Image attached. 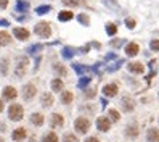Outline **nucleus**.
Returning <instances> with one entry per match:
<instances>
[{
    "label": "nucleus",
    "mask_w": 159,
    "mask_h": 142,
    "mask_svg": "<svg viewBox=\"0 0 159 142\" xmlns=\"http://www.w3.org/2000/svg\"><path fill=\"white\" fill-rule=\"evenodd\" d=\"M85 142H100V140H98L97 137H89V139H87Z\"/></svg>",
    "instance_id": "nucleus-41"
},
{
    "label": "nucleus",
    "mask_w": 159,
    "mask_h": 142,
    "mask_svg": "<svg viewBox=\"0 0 159 142\" xmlns=\"http://www.w3.org/2000/svg\"><path fill=\"white\" fill-rule=\"evenodd\" d=\"M149 47H151L153 52H159V41H151V44H149Z\"/></svg>",
    "instance_id": "nucleus-34"
},
{
    "label": "nucleus",
    "mask_w": 159,
    "mask_h": 142,
    "mask_svg": "<svg viewBox=\"0 0 159 142\" xmlns=\"http://www.w3.org/2000/svg\"><path fill=\"white\" fill-rule=\"evenodd\" d=\"M2 110H3V102L0 100V113H2Z\"/></svg>",
    "instance_id": "nucleus-43"
},
{
    "label": "nucleus",
    "mask_w": 159,
    "mask_h": 142,
    "mask_svg": "<svg viewBox=\"0 0 159 142\" xmlns=\"http://www.w3.org/2000/svg\"><path fill=\"white\" fill-rule=\"evenodd\" d=\"M0 142H3V139H0Z\"/></svg>",
    "instance_id": "nucleus-44"
},
{
    "label": "nucleus",
    "mask_w": 159,
    "mask_h": 142,
    "mask_svg": "<svg viewBox=\"0 0 159 142\" xmlns=\"http://www.w3.org/2000/svg\"><path fill=\"white\" fill-rule=\"evenodd\" d=\"M8 24H10V23H8L7 20H0V26H8Z\"/></svg>",
    "instance_id": "nucleus-42"
},
{
    "label": "nucleus",
    "mask_w": 159,
    "mask_h": 142,
    "mask_svg": "<svg viewBox=\"0 0 159 142\" xmlns=\"http://www.w3.org/2000/svg\"><path fill=\"white\" fill-rule=\"evenodd\" d=\"M61 2L68 7H79V5L84 3V0H61Z\"/></svg>",
    "instance_id": "nucleus-27"
},
{
    "label": "nucleus",
    "mask_w": 159,
    "mask_h": 142,
    "mask_svg": "<svg viewBox=\"0 0 159 142\" xmlns=\"http://www.w3.org/2000/svg\"><path fill=\"white\" fill-rule=\"evenodd\" d=\"M24 115V110L21 105H18V103H13V105L8 108V116H10L11 121H20Z\"/></svg>",
    "instance_id": "nucleus-2"
},
{
    "label": "nucleus",
    "mask_w": 159,
    "mask_h": 142,
    "mask_svg": "<svg viewBox=\"0 0 159 142\" xmlns=\"http://www.w3.org/2000/svg\"><path fill=\"white\" fill-rule=\"evenodd\" d=\"M106 32H108L109 36H114V34L117 32V27H116V24H113V23H108V24H106Z\"/></svg>",
    "instance_id": "nucleus-30"
},
{
    "label": "nucleus",
    "mask_w": 159,
    "mask_h": 142,
    "mask_svg": "<svg viewBox=\"0 0 159 142\" xmlns=\"http://www.w3.org/2000/svg\"><path fill=\"white\" fill-rule=\"evenodd\" d=\"M16 95H18V92H16V89H15V87L7 86V87L3 89V99H5V100H15V99H16Z\"/></svg>",
    "instance_id": "nucleus-8"
},
{
    "label": "nucleus",
    "mask_w": 159,
    "mask_h": 142,
    "mask_svg": "<svg viewBox=\"0 0 159 142\" xmlns=\"http://www.w3.org/2000/svg\"><path fill=\"white\" fill-rule=\"evenodd\" d=\"M31 123L34 126H42L43 125V115H40V113H34V115L31 116Z\"/></svg>",
    "instance_id": "nucleus-16"
},
{
    "label": "nucleus",
    "mask_w": 159,
    "mask_h": 142,
    "mask_svg": "<svg viewBox=\"0 0 159 142\" xmlns=\"http://www.w3.org/2000/svg\"><path fill=\"white\" fill-rule=\"evenodd\" d=\"M29 10V3L24 2V0H18L16 2V12H20V13H24Z\"/></svg>",
    "instance_id": "nucleus-17"
},
{
    "label": "nucleus",
    "mask_w": 159,
    "mask_h": 142,
    "mask_svg": "<svg viewBox=\"0 0 159 142\" xmlns=\"http://www.w3.org/2000/svg\"><path fill=\"white\" fill-rule=\"evenodd\" d=\"M10 42H11V36L5 31H0V45H8Z\"/></svg>",
    "instance_id": "nucleus-18"
},
{
    "label": "nucleus",
    "mask_w": 159,
    "mask_h": 142,
    "mask_svg": "<svg viewBox=\"0 0 159 142\" xmlns=\"http://www.w3.org/2000/svg\"><path fill=\"white\" fill-rule=\"evenodd\" d=\"M50 125H52V128H61L64 125V120H63V116L60 115V113H55V115L52 116Z\"/></svg>",
    "instance_id": "nucleus-10"
},
{
    "label": "nucleus",
    "mask_w": 159,
    "mask_h": 142,
    "mask_svg": "<svg viewBox=\"0 0 159 142\" xmlns=\"http://www.w3.org/2000/svg\"><path fill=\"white\" fill-rule=\"evenodd\" d=\"M138 50H140V47H138V44H135V42H130V44H127V47H125V53H127L129 56H135V55L138 53Z\"/></svg>",
    "instance_id": "nucleus-11"
},
{
    "label": "nucleus",
    "mask_w": 159,
    "mask_h": 142,
    "mask_svg": "<svg viewBox=\"0 0 159 142\" xmlns=\"http://www.w3.org/2000/svg\"><path fill=\"white\" fill-rule=\"evenodd\" d=\"M74 70H76L79 74H84V73H87V71H90L87 66H80V65H74Z\"/></svg>",
    "instance_id": "nucleus-31"
},
{
    "label": "nucleus",
    "mask_w": 159,
    "mask_h": 142,
    "mask_svg": "<svg viewBox=\"0 0 159 142\" xmlns=\"http://www.w3.org/2000/svg\"><path fill=\"white\" fill-rule=\"evenodd\" d=\"M34 31H35L37 36H40V37H50L52 36V27H50V24L47 21L37 23L35 27H34Z\"/></svg>",
    "instance_id": "nucleus-1"
},
{
    "label": "nucleus",
    "mask_w": 159,
    "mask_h": 142,
    "mask_svg": "<svg viewBox=\"0 0 159 142\" xmlns=\"http://www.w3.org/2000/svg\"><path fill=\"white\" fill-rule=\"evenodd\" d=\"M35 92H37V89H35L34 84H26L24 89H23V97H24L26 100H31V99L35 95Z\"/></svg>",
    "instance_id": "nucleus-5"
},
{
    "label": "nucleus",
    "mask_w": 159,
    "mask_h": 142,
    "mask_svg": "<svg viewBox=\"0 0 159 142\" xmlns=\"http://www.w3.org/2000/svg\"><path fill=\"white\" fill-rule=\"evenodd\" d=\"M8 7V0H0V10H5Z\"/></svg>",
    "instance_id": "nucleus-40"
},
{
    "label": "nucleus",
    "mask_w": 159,
    "mask_h": 142,
    "mask_svg": "<svg viewBox=\"0 0 159 142\" xmlns=\"http://www.w3.org/2000/svg\"><path fill=\"white\" fill-rule=\"evenodd\" d=\"M72 99H74V95H72V92H69V91H66V92H63V94H61V102L64 103V105L71 103Z\"/></svg>",
    "instance_id": "nucleus-20"
},
{
    "label": "nucleus",
    "mask_w": 159,
    "mask_h": 142,
    "mask_svg": "<svg viewBox=\"0 0 159 142\" xmlns=\"http://www.w3.org/2000/svg\"><path fill=\"white\" fill-rule=\"evenodd\" d=\"M52 103H53L52 94H43V95H42V105L43 107H52Z\"/></svg>",
    "instance_id": "nucleus-21"
},
{
    "label": "nucleus",
    "mask_w": 159,
    "mask_h": 142,
    "mask_svg": "<svg viewBox=\"0 0 159 142\" xmlns=\"http://www.w3.org/2000/svg\"><path fill=\"white\" fill-rule=\"evenodd\" d=\"M122 44H124L122 39H117V41H113V42H111V45H113V47H120Z\"/></svg>",
    "instance_id": "nucleus-39"
},
{
    "label": "nucleus",
    "mask_w": 159,
    "mask_h": 142,
    "mask_svg": "<svg viewBox=\"0 0 159 142\" xmlns=\"http://www.w3.org/2000/svg\"><path fill=\"white\" fill-rule=\"evenodd\" d=\"M53 70L58 73V76H66V68H64L63 65H60V63H57L53 66Z\"/></svg>",
    "instance_id": "nucleus-26"
},
{
    "label": "nucleus",
    "mask_w": 159,
    "mask_h": 142,
    "mask_svg": "<svg viewBox=\"0 0 159 142\" xmlns=\"http://www.w3.org/2000/svg\"><path fill=\"white\" fill-rule=\"evenodd\" d=\"M74 126H76V131L80 132V134H85L90 128V121L87 118H77L76 123H74Z\"/></svg>",
    "instance_id": "nucleus-3"
},
{
    "label": "nucleus",
    "mask_w": 159,
    "mask_h": 142,
    "mask_svg": "<svg viewBox=\"0 0 159 142\" xmlns=\"http://www.w3.org/2000/svg\"><path fill=\"white\" fill-rule=\"evenodd\" d=\"M26 66H27V58H24V56H21V58H18V65H16V76L18 78H21L24 76V73H26Z\"/></svg>",
    "instance_id": "nucleus-4"
},
{
    "label": "nucleus",
    "mask_w": 159,
    "mask_h": 142,
    "mask_svg": "<svg viewBox=\"0 0 159 142\" xmlns=\"http://www.w3.org/2000/svg\"><path fill=\"white\" fill-rule=\"evenodd\" d=\"M42 142H58V136L55 132H48V134L43 136V140Z\"/></svg>",
    "instance_id": "nucleus-24"
},
{
    "label": "nucleus",
    "mask_w": 159,
    "mask_h": 142,
    "mask_svg": "<svg viewBox=\"0 0 159 142\" xmlns=\"http://www.w3.org/2000/svg\"><path fill=\"white\" fill-rule=\"evenodd\" d=\"M120 103H122V108H124L125 111H132V110H134V102H132V99H130L129 95H124Z\"/></svg>",
    "instance_id": "nucleus-14"
},
{
    "label": "nucleus",
    "mask_w": 159,
    "mask_h": 142,
    "mask_svg": "<svg viewBox=\"0 0 159 142\" xmlns=\"http://www.w3.org/2000/svg\"><path fill=\"white\" fill-rule=\"evenodd\" d=\"M103 92H105L106 97H114V95H117V86L116 84H106Z\"/></svg>",
    "instance_id": "nucleus-9"
},
{
    "label": "nucleus",
    "mask_w": 159,
    "mask_h": 142,
    "mask_svg": "<svg viewBox=\"0 0 159 142\" xmlns=\"http://www.w3.org/2000/svg\"><path fill=\"white\" fill-rule=\"evenodd\" d=\"M63 142H77V137L74 136V134H64Z\"/></svg>",
    "instance_id": "nucleus-32"
},
{
    "label": "nucleus",
    "mask_w": 159,
    "mask_h": 142,
    "mask_svg": "<svg viewBox=\"0 0 159 142\" xmlns=\"http://www.w3.org/2000/svg\"><path fill=\"white\" fill-rule=\"evenodd\" d=\"M129 71L130 73H135V74H142L145 71V66L142 63H130L129 65Z\"/></svg>",
    "instance_id": "nucleus-13"
},
{
    "label": "nucleus",
    "mask_w": 159,
    "mask_h": 142,
    "mask_svg": "<svg viewBox=\"0 0 159 142\" xmlns=\"http://www.w3.org/2000/svg\"><path fill=\"white\" fill-rule=\"evenodd\" d=\"M74 53H76V49H72V47H64L63 49V56L64 58H71Z\"/></svg>",
    "instance_id": "nucleus-25"
},
{
    "label": "nucleus",
    "mask_w": 159,
    "mask_h": 142,
    "mask_svg": "<svg viewBox=\"0 0 159 142\" xmlns=\"http://www.w3.org/2000/svg\"><path fill=\"white\" fill-rule=\"evenodd\" d=\"M125 24H127L129 29H134L137 23H135V20H132V18H127V20H125Z\"/></svg>",
    "instance_id": "nucleus-35"
},
{
    "label": "nucleus",
    "mask_w": 159,
    "mask_h": 142,
    "mask_svg": "<svg viewBox=\"0 0 159 142\" xmlns=\"http://www.w3.org/2000/svg\"><path fill=\"white\" fill-rule=\"evenodd\" d=\"M89 81H90V76H85L84 79H80V81H79V87H82V89H84V87H85L87 84H89Z\"/></svg>",
    "instance_id": "nucleus-36"
},
{
    "label": "nucleus",
    "mask_w": 159,
    "mask_h": 142,
    "mask_svg": "<svg viewBox=\"0 0 159 142\" xmlns=\"http://www.w3.org/2000/svg\"><path fill=\"white\" fill-rule=\"evenodd\" d=\"M52 89H53L55 92H60V91L63 89V81H61V79H53V81H52Z\"/></svg>",
    "instance_id": "nucleus-23"
},
{
    "label": "nucleus",
    "mask_w": 159,
    "mask_h": 142,
    "mask_svg": "<svg viewBox=\"0 0 159 142\" xmlns=\"http://www.w3.org/2000/svg\"><path fill=\"white\" fill-rule=\"evenodd\" d=\"M40 49H42V45H32V47H29L27 50H29L31 53H35V52H39Z\"/></svg>",
    "instance_id": "nucleus-38"
},
{
    "label": "nucleus",
    "mask_w": 159,
    "mask_h": 142,
    "mask_svg": "<svg viewBox=\"0 0 159 142\" xmlns=\"http://www.w3.org/2000/svg\"><path fill=\"white\" fill-rule=\"evenodd\" d=\"M13 34H15L20 41H27V39H29V31L24 29V27H15Z\"/></svg>",
    "instance_id": "nucleus-7"
},
{
    "label": "nucleus",
    "mask_w": 159,
    "mask_h": 142,
    "mask_svg": "<svg viewBox=\"0 0 159 142\" xmlns=\"http://www.w3.org/2000/svg\"><path fill=\"white\" fill-rule=\"evenodd\" d=\"M97 126H98L100 131H109V128H111V121H109L106 116H100V118L97 120Z\"/></svg>",
    "instance_id": "nucleus-6"
},
{
    "label": "nucleus",
    "mask_w": 159,
    "mask_h": 142,
    "mask_svg": "<svg viewBox=\"0 0 159 142\" xmlns=\"http://www.w3.org/2000/svg\"><path fill=\"white\" fill-rule=\"evenodd\" d=\"M77 20H79V23H82L84 26H89V24H90V20H89V16H87L85 13H80V15L77 16Z\"/></svg>",
    "instance_id": "nucleus-29"
},
{
    "label": "nucleus",
    "mask_w": 159,
    "mask_h": 142,
    "mask_svg": "<svg viewBox=\"0 0 159 142\" xmlns=\"http://www.w3.org/2000/svg\"><path fill=\"white\" fill-rule=\"evenodd\" d=\"M52 10V7L50 5H42V7H37V15H45V13H48Z\"/></svg>",
    "instance_id": "nucleus-28"
},
{
    "label": "nucleus",
    "mask_w": 159,
    "mask_h": 142,
    "mask_svg": "<svg viewBox=\"0 0 159 142\" xmlns=\"http://www.w3.org/2000/svg\"><path fill=\"white\" fill-rule=\"evenodd\" d=\"M72 18H74L72 12H68V10H64V12H61V13L58 15V20H60V21H71Z\"/></svg>",
    "instance_id": "nucleus-19"
},
{
    "label": "nucleus",
    "mask_w": 159,
    "mask_h": 142,
    "mask_svg": "<svg viewBox=\"0 0 159 142\" xmlns=\"http://www.w3.org/2000/svg\"><path fill=\"white\" fill-rule=\"evenodd\" d=\"M24 137H26V129L24 128H18V129L13 131V140L21 142V140H24Z\"/></svg>",
    "instance_id": "nucleus-12"
},
{
    "label": "nucleus",
    "mask_w": 159,
    "mask_h": 142,
    "mask_svg": "<svg viewBox=\"0 0 159 142\" xmlns=\"http://www.w3.org/2000/svg\"><path fill=\"white\" fill-rule=\"evenodd\" d=\"M125 134H127L129 137H137V136H138V128H137L135 125H134V126L130 125V126L127 128V131H125Z\"/></svg>",
    "instance_id": "nucleus-22"
},
{
    "label": "nucleus",
    "mask_w": 159,
    "mask_h": 142,
    "mask_svg": "<svg viewBox=\"0 0 159 142\" xmlns=\"http://www.w3.org/2000/svg\"><path fill=\"white\" fill-rule=\"evenodd\" d=\"M148 140L149 142H159V129L156 128H151V129H148Z\"/></svg>",
    "instance_id": "nucleus-15"
},
{
    "label": "nucleus",
    "mask_w": 159,
    "mask_h": 142,
    "mask_svg": "<svg viewBox=\"0 0 159 142\" xmlns=\"http://www.w3.org/2000/svg\"><path fill=\"white\" fill-rule=\"evenodd\" d=\"M108 115L111 116V120H113V121H117V120L120 118V116H119V113H117L116 110H109V111H108Z\"/></svg>",
    "instance_id": "nucleus-33"
},
{
    "label": "nucleus",
    "mask_w": 159,
    "mask_h": 142,
    "mask_svg": "<svg viewBox=\"0 0 159 142\" xmlns=\"http://www.w3.org/2000/svg\"><path fill=\"white\" fill-rule=\"evenodd\" d=\"M0 63H2V73H3V74H7V70H8V61L3 58Z\"/></svg>",
    "instance_id": "nucleus-37"
}]
</instances>
